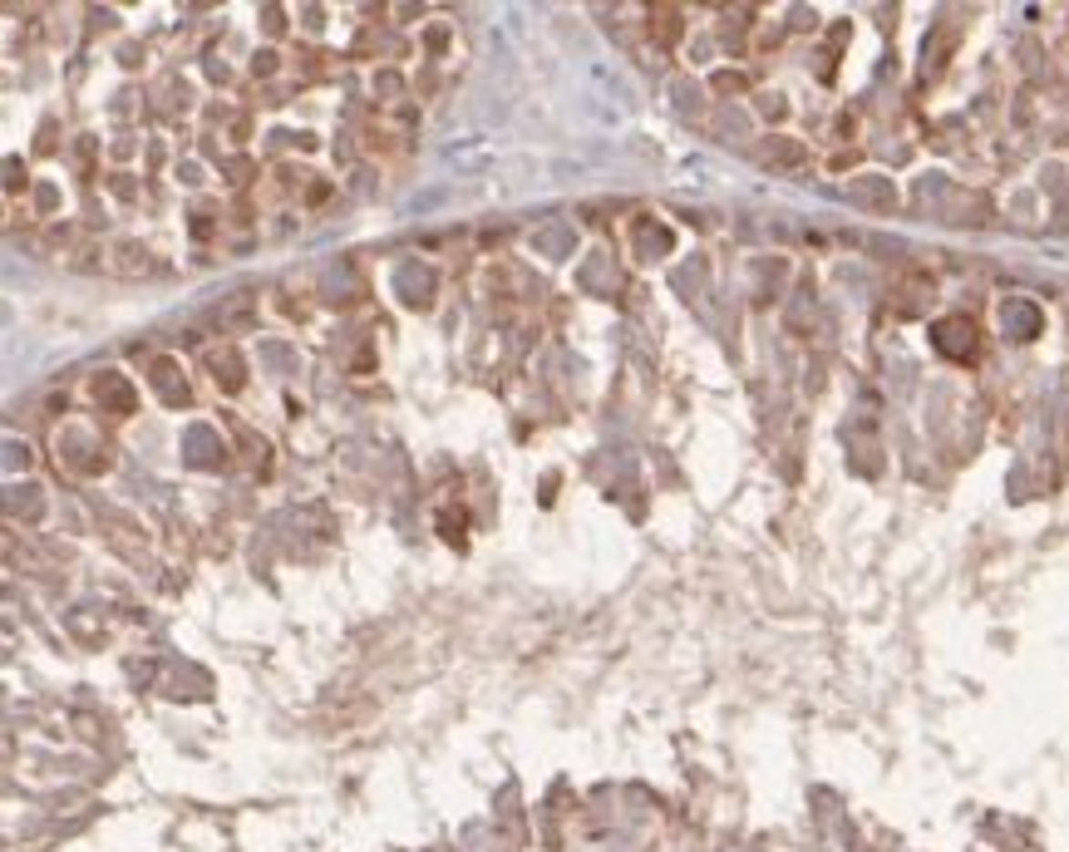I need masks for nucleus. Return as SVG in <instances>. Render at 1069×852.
I'll return each instance as SVG.
<instances>
[]
</instances>
